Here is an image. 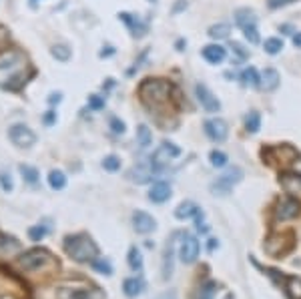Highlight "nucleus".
<instances>
[{"label": "nucleus", "instance_id": "nucleus-51", "mask_svg": "<svg viewBox=\"0 0 301 299\" xmlns=\"http://www.w3.org/2000/svg\"><path fill=\"white\" fill-rule=\"evenodd\" d=\"M185 8H187V0H179V2L175 4V8H173V14H177V12L185 10Z\"/></svg>", "mask_w": 301, "mask_h": 299}, {"label": "nucleus", "instance_id": "nucleus-27", "mask_svg": "<svg viewBox=\"0 0 301 299\" xmlns=\"http://www.w3.org/2000/svg\"><path fill=\"white\" fill-rule=\"evenodd\" d=\"M241 80H243V84H247V87H253V89H259L261 87V76H259V73H257L253 67H249V69H245L241 73Z\"/></svg>", "mask_w": 301, "mask_h": 299}, {"label": "nucleus", "instance_id": "nucleus-26", "mask_svg": "<svg viewBox=\"0 0 301 299\" xmlns=\"http://www.w3.org/2000/svg\"><path fill=\"white\" fill-rule=\"evenodd\" d=\"M235 23H237L241 28H247V26H255L257 23V16L253 10L249 8H239L237 12H235Z\"/></svg>", "mask_w": 301, "mask_h": 299}, {"label": "nucleus", "instance_id": "nucleus-48", "mask_svg": "<svg viewBox=\"0 0 301 299\" xmlns=\"http://www.w3.org/2000/svg\"><path fill=\"white\" fill-rule=\"evenodd\" d=\"M293 0H267V4L271 8H279V6H285V4H291Z\"/></svg>", "mask_w": 301, "mask_h": 299}, {"label": "nucleus", "instance_id": "nucleus-31", "mask_svg": "<svg viewBox=\"0 0 301 299\" xmlns=\"http://www.w3.org/2000/svg\"><path fill=\"white\" fill-rule=\"evenodd\" d=\"M18 169H20V175H23V179H25L26 183H30V185H36V183H38V179H40L38 169L30 167V165H20Z\"/></svg>", "mask_w": 301, "mask_h": 299}, {"label": "nucleus", "instance_id": "nucleus-14", "mask_svg": "<svg viewBox=\"0 0 301 299\" xmlns=\"http://www.w3.org/2000/svg\"><path fill=\"white\" fill-rule=\"evenodd\" d=\"M297 215H299V201L293 199V197L281 199L275 207V219L277 221H287V219H293Z\"/></svg>", "mask_w": 301, "mask_h": 299}, {"label": "nucleus", "instance_id": "nucleus-33", "mask_svg": "<svg viewBox=\"0 0 301 299\" xmlns=\"http://www.w3.org/2000/svg\"><path fill=\"white\" fill-rule=\"evenodd\" d=\"M229 32H231V26L221 23V25H213L209 28V36L213 40H223V38H229Z\"/></svg>", "mask_w": 301, "mask_h": 299}, {"label": "nucleus", "instance_id": "nucleus-52", "mask_svg": "<svg viewBox=\"0 0 301 299\" xmlns=\"http://www.w3.org/2000/svg\"><path fill=\"white\" fill-rule=\"evenodd\" d=\"M157 299H177V293H175V291H167V293L159 295Z\"/></svg>", "mask_w": 301, "mask_h": 299}, {"label": "nucleus", "instance_id": "nucleus-47", "mask_svg": "<svg viewBox=\"0 0 301 299\" xmlns=\"http://www.w3.org/2000/svg\"><path fill=\"white\" fill-rule=\"evenodd\" d=\"M197 231H199V233H207V231H209V227L203 223V211L197 213Z\"/></svg>", "mask_w": 301, "mask_h": 299}, {"label": "nucleus", "instance_id": "nucleus-18", "mask_svg": "<svg viewBox=\"0 0 301 299\" xmlns=\"http://www.w3.org/2000/svg\"><path fill=\"white\" fill-rule=\"evenodd\" d=\"M175 237L177 233L167 241L165 253H163V279H169L173 275V257H175Z\"/></svg>", "mask_w": 301, "mask_h": 299}, {"label": "nucleus", "instance_id": "nucleus-2", "mask_svg": "<svg viewBox=\"0 0 301 299\" xmlns=\"http://www.w3.org/2000/svg\"><path fill=\"white\" fill-rule=\"evenodd\" d=\"M64 251H67L71 259H75L78 263H93L99 257V247L87 233L69 235V237L64 239Z\"/></svg>", "mask_w": 301, "mask_h": 299}, {"label": "nucleus", "instance_id": "nucleus-56", "mask_svg": "<svg viewBox=\"0 0 301 299\" xmlns=\"http://www.w3.org/2000/svg\"><path fill=\"white\" fill-rule=\"evenodd\" d=\"M187 45V42L185 40H177V50H183V47Z\"/></svg>", "mask_w": 301, "mask_h": 299}, {"label": "nucleus", "instance_id": "nucleus-29", "mask_svg": "<svg viewBox=\"0 0 301 299\" xmlns=\"http://www.w3.org/2000/svg\"><path fill=\"white\" fill-rule=\"evenodd\" d=\"M49 185H50V189H54V191H62L64 187H67V177H64L62 171L52 169L50 173H49Z\"/></svg>", "mask_w": 301, "mask_h": 299}, {"label": "nucleus", "instance_id": "nucleus-40", "mask_svg": "<svg viewBox=\"0 0 301 299\" xmlns=\"http://www.w3.org/2000/svg\"><path fill=\"white\" fill-rule=\"evenodd\" d=\"M45 235H47V227L45 225H34V227L28 229L30 241H42V239H45Z\"/></svg>", "mask_w": 301, "mask_h": 299}, {"label": "nucleus", "instance_id": "nucleus-46", "mask_svg": "<svg viewBox=\"0 0 301 299\" xmlns=\"http://www.w3.org/2000/svg\"><path fill=\"white\" fill-rule=\"evenodd\" d=\"M42 123H45L47 126L54 125V123H56V113H54V111H47V115L42 117Z\"/></svg>", "mask_w": 301, "mask_h": 299}, {"label": "nucleus", "instance_id": "nucleus-55", "mask_svg": "<svg viewBox=\"0 0 301 299\" xmlns=\"http://www.w3.org/2000/svg\"><path fill=\"white\" fill-rule=\"evenodd\" d=\"M215 247H219V241H217V239H209V245H207V249H209V251H213Z\"/></svg>", "mask_w": 301, "mask_h": 299}, {"label": "nucleus", "instance_id": "nucleus-24", "mask_svg": "<svg viewBox=\"0 0 301 299\" xmlns=\"http://www.w3.org/2000/svg\"><path fill=\"white\" fill-rule=\"evenodd\" d=\"M201 209L193 203V201H183L177 209H175V217L177 219H191V217H197V213Z\"/></svg>", "mask_w": 301, "mask_h": 299}, {"label": "nucleus", "instance_id": "nucleus-53", "mask_svg": "<svg viewBox=\"0 0 301 299\" xmlns=\"http://www.w3.org/2000/svg\"><path fill=\"white\" fill-rule=\"evenodd\" d=\"M293 45H295L297 49H301V32H297V34H293Z\"/></svg>", "mask_w": 301, "mask_h": 299}, {"label": "nucleus", "instance_id": "nucleus-9", "mask_svg": "<svg viewBox=\"0 0 301 299\" xmlns=\"http://www.w3.org/2000/svg\"><path fill=\"white\" fill-rule=\"evenodd\" d=\"M8 137L20 149H28V147H32L36 143V135L32 133V129H30V126H26V125H23V123L12 125L10 131H8Z\"/></svg>", "mask_w": 301, "mask_h": 299}, {"label": "nucleus", "instance_id": "nucleus-4", "mask_svg": "<svg viewBox=\"0 0 301 299\" xmlns=\"http://www.w3.org/2000/svg\"><path fill=\"white\" fill-rule=\"evenodd\" d=\"M89 295H91V289L87 283L67 281V283H58L49 289H42L34 297L36 299H89Z\"/></svg>", "mask_w": 301, "mask_h": 299}, {"label": "nucleus", "instance_id": "nucleus-54", "mask_svg": "<svg viewBox=\"0 0 301 299\" xmlns=\"http://www.w3.org/2000/svg\"><path fill=\"white\" fill-rule=\"evenodd\" d=\"M293 171L297 175H301V159H295V163H293Z\"/></svg>", "mask_w": 301, "mask_h": 299}, {"label": "nucleus", "instance_id": "nucleus-42", "mask_svg": "<svg viewBox=\"0 0 301 299\" xmlns=\"http://www.w3.org/2000/svg\"><path fill=\"white\" fill-rule=\"evenodd\" d=\"M0 187H2V191H6V193H10V191L14 189V183H12V177L8 173H0Z\"/></svg>", "mask_w": 301, "mask_h": 299}, {"label": "nucleus", "instance_id": "nucleus-3", "mask_svg": "<svg viewBox=\"0 0 301 299\" xmlns=\"http://www.w3.org/2000/svg\"><path fill=\"white\" fill-rule=\"evenodd\" d=\"M169 93H171V87L163 78H147L139 87V95L149 109H159V106H163L169 100Z\"/></svg>", "mask_w": 301, "mask_h": 299}, {"label": "nucleus", "instance_id": "nucleus-39", "mask_svg": "<svg viewBox=\"0 0 301 299\" xmlns=\"http://www.w3.org/2000/svg\"><path fill=\"white\" fill-rule=\"evenodd\" d=\"M102 167H104V171H111V173H115V171L121 169V159L117 155H109V157L102 159Z\"/></svg>", "mask_w": 301, "mask_h": 299}, {"label": "nucleus", "instance_id": "nucleus-20", "mask_svg": "<svg viewBox=\"0 0 301 299\" xmlns=\"http://www.w3.org/2000/svg\"><path fill=\"white\" fill-rule=\"evenodd\" d=\"M171 185L169 183H155L149 191V201L150 203H165L171 199Z\"/></svg>", "mask_w": 301, "mask_h": 299}, {"label": "nucleus", "instance_id": "nucleus-43", "mask_svg": "<svg viewBox=\"0 0 301 299\" xmlns=\"http://www.w3.org/2000/svg\"><path fill=\"white\" fill-rule=\"evenodd\" d=\"M89 106H91L93 111H100V109H104V97L91 95V97H89Z\"/></svg>", "mask_w": 301, "mask_h": 299}, {"label": "nucleus", "instance_id": "nucleus-8", "mask_svg": "<svg viewBox=\"0 0 301 299\" xmlns=\"http://www.w3.org/2000/svg\"><path fill=\"white\" fill-rule=\"evenodd\" d=\"M163 169H159L153 161L149 159V163H139V165H135L131 171H128V179H131L133 183H139V185H143V183H149V181H153L155 179V175H159Z\"/></svg>", "mask_w": 301, "mask_h": 299}, {"label": "nucleus", "instance_id": "nucleus-10", "mask_svg": "<svg viewBox=\"0 0 301 299\" xmlns=\"http://www.w3.org/2000/svg\"><path fill=\"white\" fill-rule=\"evenodd\" d=\"M199 251H201V245L197 241V237L193 235H183V241H181V249H179V257L185 265H191L195 263L197 257H199Z\"/></svg>", "mask_w": 301, "mask_h": 299}, {"label": "nucleus", "instance_id": "nucleus-5", "mask_svg": "<svg viewBox=\"0 0 301 299\" xmlns=\"http://www.w3.org/2000/svg\"><path fill=\"white\" fill-rule=\"evenodd\" d=\"M47 265H52V267H58V261H54V257L50 255V251L47 249H30V251H25L20 257L16 259V267L20 271H38L40 267H47Z\"/></svg>", "mask_w": 301, "mask_h": 299}, {"label": "nucleus", "instance_id": "nucleus-44", "mask_svg": "<svg viewBox=\"0 0 301 299\" xmlns=\"http://www.w3.org/2000/svg\"><path fill=\"white\" fill-rule=\"evenodd\" d=\"M243 34H245V38L251 42V45H257V42H259V32H257L255 26H247V28H243Z\"/></svg>", "mask_w": 301, "mask_h": 299}, {"label": "nucleus", "instance_id": "nucleus-25", "mask_svg": "<svg viewBox=\"0 0 301 299\" xmlns=\"http://www.w3.org/2000/svg\"><path fill=\"white\" fill-rule=\"evenodd\" d=\"M277 87H279V73L275 69H265L261 73V89L275 91Z\"/></svg>", "mask_w": 301, "mask_h": 299}, {"label": "nucleus", "instance_id": "nucleus-11", "mask_svg": "<svg viewBox=\"0 0 301 299\" xmlns=\"http://www.w3.org/2000/svg\"><path fill=\"white\" fill-rule=\"evenodd\" d=\"M181 155V149L175 145V143H169V141H165L157 151L153 153V157H150V161H153L159 169H163L165 165H169L173 159H177Z\"/></svg>", "mask_w": 301, "mask_h": 299}, {"label": "nucleus", "instance_id": "nucleus-23", "mask_svg": "<svg viewBox=\"0 0 301 299\" xmlns=\"http://www.w3.org/2000/svg\"><path fill=\"white\" fill-rule=\"evenodd\" d=\"M123 291L126 297H137L145 291V281L141 279V277H128V279H125L123 283Z\"/></svg>", "mask_w": 301, "mask_h": 299}, {"label": "nucleus", "instance_id": "nucleus-1", "mask_svg": "<svg viewBox=\"0 0 301 299\" xmlns=\"http://www.w3.org/2000/svg\"><path fill=\"white\" fill-rule=\"evenodd\" d=\"M28 60L20 50H4L0 54V87L16 91L26 82Z\"/></svg>", "mask_w": 301, "mask_h": 299}, {"label": "nucleus", "instance_id": "nucleus-7", "mask_svg": "<svg viewBox=\"0 0 301 299\" xmlns=\"http://www.w3.org/2000/svg\"><path fill=\"white\" fill-rule=\"evenodd\" d=\"M241 179H243V169H241V167H229L217 181L211 183L213 195H221V197L229 195L231 189H233V185H237Z\"/></svg>", "mask_w": 301, "mask_h": 299}, {"label": "nucleus", "instance_id": "nucleus-37", "mask_svg": "<svg viewBox=\"0 0 301 299\" xmlns=\"http://www.w3.org/2000/svg\"><path fill=\"white\" fill-rule=\"evenodd\" d=\"M209 161H211V165L213 167H217V169H221V167H225L227 165V155L223 153V151H217V149H213V151L209 153Z\"/></svg>", "mask_w": 301, "mask_h": 299}, {"label": "nucleus", "instance_id": "nucleus-16", "mask_svg": "<svg viewBox=\"0 0 301 299\" xmlns=\"http://www.w3.org/2000/svg\"><path fill=\"white\" fill-rule=\"evenodd\" d=\"M281 187L285 189V193L297 201H301V175L297 173H285L281 177Z\"/></svg>", "mask_w": 301, "mask_h": 299}, {"label": "nucleus", "instance_id": "nucleus-32", "mask_svg": "<svg viewBox=\"0 0 301 299\" xmlns=\"http://www.w3.org/2000/svg\"><path fill=\"white\" fill-rule=\"evenodd\" d=\"M128 267H131L133 271H137V273L143 269V255L135 245L128 249Z\"/></svg>", "mask_w": 301, "mask_h": 299}, {"label": "nucleus", "instance_id": "nucleus-38", "mask_svg": "<svg viewBox=\"0 0 301 299\" xmlns=\"http://www.w3.org/2000/svg\"><path fill=\"white\" fill-rule=\"evenodd\" d=\"M93 269L99 271V273H102V275H113V265L106 261L104 257H97L93 261Z\"/></svg>", "mask_w": 301, "mask_h": 299}, {"label": "nucleus", "instance_id": "nucleus-12", "mask_svg": "<svg viewBox=\"0 0 301 299\" xmlns=\"http://www.w3.org/2000/svg\"><path fill=\"white\" fill-rule=\"evenodd\" d=\"M195 95H197V100L201 102V106H203V109H205L207 113H219V111H221V102H219V99L209 91L207 84L197 82V84H195Z\"/></svg>", "mask_w": 301, "mask_h": 299}, {"label": "nucleus", "instance_id": "nucleus-34", "mask_svg": "<svg viewBox=\"0 0 301 299\" xmlns=\"http://www.w3.org/2000/svg\"><path fill=\"white\" fill-rule=\"evenodd\" d=\"M245 129H247V133H257V131L261 129V115L257 113V111H251L247 115V119H245Z\"/></svg>", "mask_w": 301, "mask_h": 299}, {"label": "nucleus", "instance_id": "nucleus-21", "mask_svg": "<svg viewBox=\"0 0 301 299\" xmlns=\"http://www.w3.org/2000/svg\"><path fill=\"white\" fill-rule=\"evenodd\" d=\"M201 54H203V58L209 62V65H221V62L225 60V56H227V52H225V49L221 45H207Z\"/></svg>", "mask_w": 301, "mask_h": 299}, {"label": "nucleus", "instance_id": "nucleus-35", "mask_svg": "<svg viewBox=\"0 0 301 299\" xmlns=\"http://www.w3.org/2000/svg\"><path fill=\"white\" fill-rule=\"evenodd\" d=\"M263 49H265L267 54H279V52L283 50V40L271 36V38H267V40L263 42Z\"/></svg>", "mask_w": 301, "mask_h": 299}, {"label": "nucleus", "instance_id": "nucleus-49", "mask_svg": "<svg viewBox=\"0 0 301 299\" xmlns=\"http://www.w3.org/2000/svg\"><path fill=\"white\" fill-rule=\"evenodd\" d=\"M113 54H115V49H113L111 45L102 47V50H100V58H104V56H113Z\"/></svg>", "mask_w": 301, "mask_h": 299}, {"label": "nucleus", "instance_id": "nucleus-50", "mask_svg": "<svg viewBox=\"0 0 301 299\" xmlns=\"http://www.w3.org/2000/svg\"><path fill=\"white\" fill-rule=\"evenodd\" d=\"M60 100H62V95H60V93H52V95L49 97V102H50V104H58Z\"/></svg>", "mask_w": 301, "mask_h": 299}, {"label": "nucleus", "instance_id": "nucleus-6", "mask_svg": "<svg viewBox=\"0 0 301 299\" xmlns=\"http://www.w3.org/2000/svg\"><path fill=\"white\" fill-rule=\"evenodd\" d=\"M293 245H295L293 235H289V233H273L265 239L263 249H265L267 255H271V257H283V255H287L293 249Z\"/></svg>", "mask_w": 301, "mask_h": 299}, {"label": "nucleus", "instance_id": "nucleus-22", "mask_svg": "<svg viewBox=\"0 0 301 299\" xmlns=\"http://www.w3.org/2000/svg\"><path fill=\"white\" fill-rule=\"evenodd\" d=\"M289 299H301V277L297 275H283V279H281Z\"/></svg>", "mask_w": 301, "mask_h": 299}, {"label": "nucleus", "instance_id": "nucleus-15", "mask_svg": "<svg viewBox=\"0 0 301 299\" xmlns=\"http://www.w3.org/2000/svg\"><path fill=\"white\" fill-rule=\"evenodd\" d=\"M133 227L137 233L147 235V233H153L157 229V221L145 211H135L133 213Z\"/></svg>", "mask_w": 301, "mask_h": 299}, {"label": "nucleus", "instance_id": "nucleus-36", "mask_svg": "<svg viewBox=\"0 0 301 299\" xmlns=\"http://www.w3.org/2000/svg\"><path fill=\"white\" fill-rule=\"evenodd\" d=\"M50 54H52L56 60H60V62H67V60L71 58L73 50H71L67 45H54V47L50 49Z\"/></svg>", "mask_w": 301, "mask_h": 299}, {"label": "nucleus", "instance_id": "nucleus-41", "mask_svg": "<svg viewBox=\"0 0 301 299\" xmlns=\"http://www.w3.org/2000/svg\"><path fill=\"white\" fill-rule=\"evenodd\" d=\"M109 126H111V131H113L115 135H123V133H125V123H123L119 117H111Z\"/></svg>", "mask_w": 301, "mask_h": 299}, {"label": "nucleus", "instance_id": "nucleus-30", "mask_svg": "<svg viewBox=\"0 0 301 299\" xmlns=\"http://www.w3.org/2000/svg\"><path fill=\"white\" fill-rule=\"evenodd\" d=\"M137 141H139V145L143 149L150 147V143H153V133H150V129L147 125H139L137 126Z\"/></svg>", "mask_w": 301, "mask_h": 299}, {"label": "nucleus", "instance_id": "nucleus-19", "mask_svg": "<svg viewBox=\"0 0 301 299\" xmlns=\"http://www.w3.org/2000/svg\"><path fill=\"white\" fill-rule=\"evenodd\" d=\"M119 18L123 20V23L128 26V30H131V34L133 36H145L147 34V25L145 23H141V20L137 18V16H133V14H128V12H121L119 14Z\"/></svg>", "mask_w": 301, "mask_h": 299}, {"label": "nucleus", "instance_id": "nucleus-57", "mask_svg": "<svg viewBox=\"0 0 301 299\" xmlns=\"http://www.w3.org/2000/svg\"><path fill=\"white\" fill-rule=\"evenodd\" d=\"M149 2H157V0H149Z\"/></svg>", "mask_w": 301, "mask_h": 299}, {"label": "nucleus", "instance_id": "nucleus-17", "mask_svg": "<svg viewBox=\"0 0 301 299\" xmlns=\"http://www.w3.org/2000/svg\"><path fill=\"white\" fill-rule=\"evenodd\" d=\"M23 251V245L12 235H0V259H8Z\"/></svg>", "mask_w": 301, "mask_h": 299}, {"label": "nucleus", "instance_id": "nucleus-28", "mask_svg": "<svg viewBox=\"0 0 301 299\" xmlns=\"http://www.w3.org/2000/svg\"><path fill=\"white\" fill-rule=\"evenodd\" d=\"M217 289H219L217 281H205V283L197 289L195 299H213L215 295H217Z\"/></svg>", "mask_w": 301, "mask_h": 299}, {"label": "nucleus", "instance_id": "nucleus-13", "mask_svg": "<svg viewBox=\"0 0 301 299\" xmlns=\"http://www.w3.org/2000/svg\"><path fill=\"white\" fill-rule=\"evenodd\" d=\"M205 135L213 141V143H223L229 135V129H227V123L223 119H207L205 121Z\"/></svg>", "mask_w": 301, "mask_h": 299}, {"label": "nucleus", "instance_id": "nucleus-45", "mask_svg": "<svg viewBox=\"0 0 301 299\" xmlns=\"http://www.w3.org/2000/svg\"><path fill=\"white\" fill-rule=\"evenodd\" d=\"M231 49H233V52L235 54H237L241 60H245V58H249V50H245L241 45H239V42H233V45H231Z\"/></svg>", "mask_w": 301, "mask_h": 299}]
</instances>
